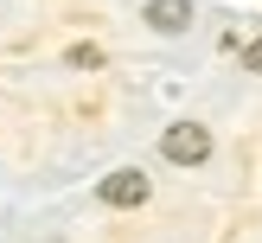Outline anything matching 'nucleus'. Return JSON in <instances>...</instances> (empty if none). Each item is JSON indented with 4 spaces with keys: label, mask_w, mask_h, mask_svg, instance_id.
I'll list each match as a JSON object with an SVG mask.
<instances>
[{
    "label": "nucleus",
    "mask_w": 262,
    "mask_h": 243,
    "mask_svg": "<svg viewBox=\"0 0 262 243\" xmlns=\"http://www.w3.org/2000/svg\"><path fill=\"white\" fill-rule=\"evenodd\" d=\"M160 153L173 166H205V160H211V128H205V122H173L160 135Z\"/></svg>",
    "instance_id": "1"
},
{
    "label": "nucleus",
    "mask_w": 262,
    "mask_h": 243,
    "mask_svg": "<svg viewBox=\"0 0 262 243\" xmlns=\"http://www.w3.org/2000/svg\"><path fill=\"white\" fill-rule=\"evenodd\" d=\"M102 205H122V211H135V205H147V173H135V166H122V173H109V179H102Z\"/></svg>",
    "instance_id": "2"
},
{
    "label": "nucleus",
    "mask_w": 262,
    "mask_h": 243,
    "mask_svg": "<svg viewBox=\"0 0 262 243\" xmlns=\"http://www.w3.org/2000/svg\"><path fill=\"white\" fill-rule=\"evenodd\" d=\"M147 26L166 32V38L186 32V26H192V0H147Z\"/></svg>",
    "instance_id": "3"
},
{
    "label": "nucleus",
    "mask_w": 262,
    "mask_h": 243,
    "mask_svg": "<svg viewBox=\"0 0 262 243\" xmlns=\"http://www.w3.org/2000/svg\"><path fill=\"white\" fill-rule=\"evenodd\" d=\"M71 71H102V51L96 45H71Z\"/></svg>",
    "instance_id": "4"
},
{
    "label": "nucleus",
    "mask_w": 262,
    "mask_h": 243,
    "mask_svg": "<svg viewBox=\"0 0 262 243\" xmlns=\"http://www.w3.org/2000/svg\"><path fill=\"white\" fill-rule=\"evenodd\" d=\"M243 71H256V77H262V38H250V45H243Z\"/></svg>",
    "instance_id": "5"
}]
</instances>
